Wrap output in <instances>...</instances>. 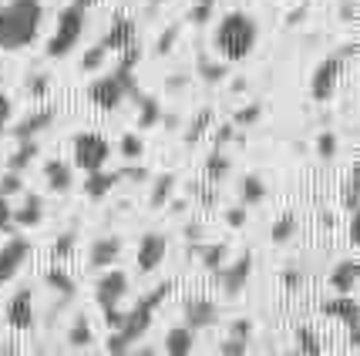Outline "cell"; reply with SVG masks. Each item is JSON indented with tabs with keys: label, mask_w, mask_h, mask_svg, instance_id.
I'll list each match as a JSON object with an SVG mask.
<instances>
[{
	"label": "cell",
	"mask_w": 360,
	"mask_h": 356,
	"mask_svg": "<svg viewBox=\"0 0 360 356\" xmlns=\"http://www.w3.org/2000/svg\"><path fill=\"white\" fill-rule=\"evenodd\" d=\"M44 178H47V188L51 192H68L71 188V165H64V161H47L44 165Z\"/></svg>",
	"instance_id": "obj_22"
},
{
	"label": "cell",
	"mask_w": 360,
	"mask_h": 356,
	"mask_svg": "<svg viewBox=\"0 0 360 356\" xmlns=\"http://www.w3.org/2000/svg\"><path fill=\"white\" fill-rule=\"evenodd\" d=\"M175 37H179V27H169V31L158 37V44H155V54H169L175 44Z\"/></svg>",
	"instance_id": "obj_48"
},
{
	"label": "cell",
	"mask_w": 360,
	"mask_h": 356,
	"mask_svg": "<svg viewBox=\"0 0 360 356\" xmlns=\"http://www.w3.org/2000/svg\"><path fill=\"white\" fill-rule=\"evenodd\" d=\"M125 293H128V276L122 272V269H111L108 276H101L98 289H94V299H98L101 310H111V306L122 303V296Z\"/></svg>",
	"instance_id": "obj_11"
},
{
	"label": "cell",
	"mask_w": 360,
	"mask_h": 356,
	"mask_svg": "<svg viewBox=\"0 0 360 356\" xmlns=\"http://www.w3.org/2000/svg\"><path fill=\"white\" fill-rule=\"evenodd\" d=\"M219 353L222 356H246L250 353V340H236V336H229L226 343H219Z\"/></svg>",
	"instance_id": "obj_41"
},
{
	"label": "cell",
	"mask_w": 360,
	"mask_h": 356,
	"mask_svg": "<svg viewBox=\"0 0 360 356\" xmlns=\"http://www.w3.org/2000/svg\"><path fill=\"white\" fill-rule=\"evenodd\" d=\"M250 276H252V256H250V252H243L233 265H222L219 272H216V279L222 282L226 296H239V293H243V289H246V282H250Z\"/></svg>",
	"instance_id": "obj_10"
},
{
	"label": "cell",
	"mask_w": 360,
	"mask_h": 356,
	"mask_svg": "<svg viewBox=\"0 0 360 356\" xmlns=\"http://www.w3.org/2000/svg\"><path fill=\"white\" fill-rule=\"evenodd\" d=\"M323 312L327 316H333V319H340V323H347V329H350V343L354 346H360V310L357 303L350 299V293H337L333 299H327L323 303Z\"/></svg>",
	"instance_id": "obj_8"
},
{
	"label": "cell",
	"mask_w": 360,
	"mask_h": 356,
	"mask_svg": "<svg viewBox=\"0 0 360 356\" xmlns=\"http://www.w3.org/2000/svg\"><path fill=\"white\" fill-rule=\"evenodd\" d=\"M344 51H337V54H330L323 61L316 64L314 78H310V94H314V101H330L333 91H337V84H340V74H344Z\"/></svg>",
	"instance_id": "obj_5"
},
{
	"label": "cell",
	"mask_w": 360,
	"mask_h": 356,
	"mask_svg": "<svg viewBox=\"0 0 360 356\" xmlns=\"http://www.w3.org/2000/svg\"><path fill=\"white\" fill-rule=\"evenodd\" d=\"M169 293H172V282H162V286H155L148 296H141L139 303H135V310L125 312V319H122V336H125L128 343L141 340L145 333H148V326H152V319H155V310L169 299Z\"/></svg>",
	"instance_id": "obj_3"
},
{
	"label": "cell",
	"mask_w": 360,
	"mask_h": 356,
	"mask_svg": "<svg viewBox=\"0 0 360 356\" xmlns=\"http://www.w3.org/2000/svg\"><path fill=\"white\" fill-rule=\"evenodd\" d=\"M44 20V4L41 0H11L0 7V47L4 51H20L27 47L41 31Z\"/></svg>",
	"instance_id": "obj_1"
},
{
	"label": "cell",
	"mask_w": 360,
	"mask_h": 356,
	"mask_svg": "<svg viewBox=\"0 0 360 356\" xmlns=\"http://www.w3.org/2000/svg\"><path fill=\"white\" fill-rule=\"evenodd\" d=\"M360 171L354 169L350 171V178H347V192H344V205H347V212H357L360 209Z\"/></svg>",
	"instance_id": "obj_34"
},
{
	"label": "cell",
	"mask_w": 360,
	"mask_h": 356,
	"mask_svg": "<svg viewBox=\"0 0 360 356\" xmlns=\"http://www.w3.org/2000/svg\"><path fill=\"white\" fill-rule=\"evenodd\" d=\"M44 279H47V286H51V289H58L64 299H71V296H75V279L68 276L64 269H51Z\"/></svg>",
	"instance_id": "obj_32"
},
{
	"label": "cell",
	"mask_w": 360,
	"mask_h": 356,
	"mask_svg": "<svg viewBox=\"0 0 360 356\" xmlns=\"http://www.w3.org/2000/svg\"><path fill=\"white\" fill-rule=\"evenodd\" d=\"M162 4H165V0H152V4H148V7H152V11H155V7H162Z\"/></svg>",
	"instance_id": "obj_59"
},
{
	"label": "cell",
	"mask_w": 360,
	"mask_h": 356,
	"mask_svg": "<svg viewBox=\"0 0 360 356\" xmlns=\"http://www.w3.org/2000/svg\"><path fill=\"white\" fill-rule=\"evenodd\" d=\"M111 158V145L101 135H91V131H81L75 138V165L81 171H98L105 169V161Z\"/></svg>",
	"instance_id": "obj_6"
},
{
	"label": "cell",
	"mask_w": 360,
	"mask_h": 356,
	"mask_svg": "<svg viewBox=\"0 0 360 356\" xmlns=\"http://www.w3.org/2000/svg\"><path fill=\"white\" fill-rule=\"evenodd\" d=\"M14 229V209H11V202L0 195V232H11Z\"/></svg>",
	"instance_id": "obj_46"
},
{
	"label": "cell",
	"mask_w": 360,
	"mask_h": 356,
	"mask_svg": "<svg viewBox=\"0 0 360 356\" xmlns=\"http://www.w3.org/2000/svg\"><path fill=\"white\" fill-rule=\"evenodd\" d=\"M226 222H229L233 229H243V225H246V209H243V205H239V209H229V212H226Z\"/></svg>",
	"instance_id": "obj_49"
},
{
	"label": "cell",
	"mask_w": 360,
	"mask_h": 356,
	"mask_svg": "<svg viewBox=\"0 0 360 356\" xmlns=\"http://www.w3.org/2000/svg\"><path fill=\"white\" fill-rule=\"evenodd\" d=\"M233 336H236V340H250V336H252V323H250V319H236V323H233Z\"/></svg>",
	"instance_id": "obj_52"
},
{
	"label": "cell",
	"mask_w": 360,
	"mask_h": 356,
	"mask_svg": "<svg viewBox=\"0 0 360 356\" xmlns=\"http://www.w3.org/2000/svg\"><path fill=\"white\" fill-rule=\"evenodd\" d=\"M122 256V239H98L91 246V269H108Z\"/></svg>",
	"instance_id": "obj_20"
},
{
	"label": "cell",
	"mask_w": 360,
	"mask_h": 356,
	"mask_svg": "<svg viewBox=\"0 0 360 356\" xmlns=\"http://www.w3.org/2000/svg\"><path fill=\"white\" fill-rule=\"evenodd\" d=\"M199 256H202V265L216 276L222 269V259H226V246L222 242H216V246H209V249H199Z\"/></svg>",
	"instance_id": "obj_33"
},
{
	"label": "cell",
	"mask_w": 360,
	"mask_h": 356,
	"mask_svg": "<svg viewBox=\"0 0 360 356\" xmlns=\"http://www.w3.org/2000/svg\"><path fill=\"white\" fill-rule=\"evenodd\" d=\"M175 175H158L155 178V185H152V209H162L165 202L172 199V192H175Z\"/></svg>",
	"instance_id": "obj_26"
},
{
	"label": "cell",
	"mask_w": 360,
	"mask_h": 356,
	"mask_svg": "<svg viewBox=\"0 0 360 356\" xmlns=\"http://www.w3.org/2000/svg\"><path fill=\"white\" fill-rule=\"evenodd\" d=\"M256 41H259V27H256V20H252L250 14H243V11L226 14L219 24H216V34H212V47H216V54L226 58V61L250 58Z\"/></svg>",
	"instance_id": "obj_2"
},
{
	"label": "cell",
	"mask_w": 360,
	"mask_h": 356,
	"mask_svg": "<svg viewBox=\"0 0 360 356\" xmlns=\"http://www.w3.org/2000/svg\"><path fill=\"white\" fill-rule=\"evenodd\" d=\"M357 276H360V265L354 259H347L333 269V276H330V286L337 289V293H350V289H357Z\"/></svg>",
	"instance_id": "obj_21"
},
{
	"label": "cell",
	"mask_w": 360,
	"mask_h": 356,
	"mask_svg": "<svg viewBox=\"0 0 360 356\" xmlns=\"http://www.w3.org/2000/svg\"><path fill=\"white\" fill-rule=\"evenodd\" d=\"M316 155L323 158V161H330V158L337 155V135H330V131H323V135L316 138Z\"/></svg>",
	"instance_id": "obj_40"
},
{
	"label": "cell",
	"mask_w": 360,
	"mask_h": 356,
	"mask_svg": "<svg viewBox=\"0 0 360 356\" xmlns=\"http://www.w3.org/2000/svg\"><path fill=\"white\" fill-rule=\"evenodd\" d=\"M182 316H186V326H188V329H209V326L219 319V306H216L212 299L195 296V299H186Z\"/></svg>",
	"instance_id": "obj_12"
},
{
	"label": "cell",
	"mask_w": 360,
	"mask_h": 356,
	"mask_svg": "<svg viewBox=\"0 0 360 356\" xmlns=\"http://www.w3.org/2000/svg\"><path fill=\"white\" fill-rule=\"evenodd\" d=\"M293 232H297V216H280L276 222H273L269 239H273L276 246H283V242H290V239H293Z\"/></svg>",
	"instance_id": "obj_30"
},
{
	"label": "cell",
	"mask_w": 360,
	"mask_h": 356,
	"mask_svg": "<svg viewBox=\"0 0 360 356\" xmlns=\"http://www.w3.org/2000/svg\"><path fill=\"white\" fill-rule=\"evenodd\" d=\"M212 11H216V0H195L192 11H188V20H192V24H205V20L212 17Z\"/></svg>",
	"instance_id": "obj_35"
},
{
	"label": "cell",
	"mask_w": 360,
	"mask_h": 356,
	"mask_svg": "<svg viewBox=\"0 0 360 356\" xmlns=\"http://www.w3.org/2000/svg\"><path fill=\"white\" fill-rule=\"evenodd\" d=\"M135 37H139V24H135L128 14H115V20H111V27H108V34H105L101 44L118 54V51H125L128 44H135Z\"/></svg>",
	"instance_id": "obj_13"
},
{
	"label": "cell",
	"mask_w": 360,
	"mask_h": 356,
	"mask_svg": "<svg viewBox=\"0 0 360 356\" xmlns=\"http://www.w3.org/2000/svg\"><path fill=\"white\" fill-rule=\"evenodd\" d=\"M68 343H71V350H84V346H91L94 343L88 316H75V326H71V333H68Z\"/></svg>",
	"instance_id": "obj_24"
},
{
	"label": "cell",
	"mask_w": 360,
	"mask_h": 356,
	"mask_svg": "<svg viewBox=\"0 0 360 356\" xmlns=\"http://www.w3.org/2000/svg\"><path fill=\"white\" fill-rule=\"evenodd\" d=\"M259 114H263V108H259V105H246V108L236 111L233 128H246V124H256V121H259Z\"/></svg>",
	"instance_id": "obj_38"
},
{
	"label": "cell",
	"mask_w": 360,
	"mask_h": 356,
	"mask_svg": "<svg viewBox=\"0 0 360 356\" xmlns=\"http://www.w3.org/2000/svg\"><path fill=\"white\" fill-rule=\"evenodd\" d=\"M297 353H303V356H320L323 353L320 336H316L310 326H297Z\"/></svg>",
	"instance_id": "obj_25"
},
{
	"label": "cell",
	"mask_w": 360,
	"mask_h": 356,
	"mask_svg": "<svg viewBox=\"0 0 360 356\" xmlns=\"http://www.w3.org/2000/svg\"><path fill=\"white\" fill-rule=\"evenodd\" d=\"M182 84H186V78H172V81H169V88H172V91H179Z\"/></svg>",
	"instance_id": "obj_57"
},
{
	"label": "cell",
	"mask_w": 360,
	"mask_h": 356,
	"mask_svg": "<svg viewBox=\"0 0 360 356\" xmlns=\"http://www.w3.org/2000/svg\"><path fill=\"white\" fill-rule=\"evenodd\" d=\"M229 169H233V161L222 155V152H212V155L205 158V175H209L212 182H222V178L229 175Z\"/></svg>",
	"instance_id": "obj_29"
},
{
	"label": "cell",
	"mask_w": 360,
	"mask_h": 356,
	"mask_svg": "<svg viewBox=\"0 0 360 356\" xmlns=\"http://www.w3.org/2000/svg\"><path fill=\"white\" fill-rule=\"evenodd\" d=\"M11 114H14V105H11V98H7V94H0V138L7 135V121H11Z\"/></svg>",
	"instance_id": "obj_47"
},
{
	"label": "cell",
	"mask_w": 360,
	"mask_h": 356,
	"mask_svg": "<svg viewBox=\"0 0 360 356\" xmlns=\"http://www.w3.org/2000/svg\"><path fill=\"white\" fill-rule=\"evenodd\" d=\"M122 155H125L128 161L141 158V138L139 135H125V138H122Z\"/></svg>",
	"instance_id": "obj_44"
},
{
	"label": "cell",
	"mask_w": 360,
	"mask_h": 356,
	"mask_svg": "<svg viewBox=\"0 0 360 356\" xmlns=\"http://www.w3.org/2000/svg\"><path fill=\"white\" fill-rule=\"evenodd\" d=\"M122 182V171H88V182H84V195L88 199H105L111 188Z\"/></svg>",
	"instance_id": "obj_17"
},
{
	"label": "cell",
	"mask_w": 360,
	"mask_h": 356,
	"mask_svg": "<svg viewBox=\"0 0 360 356\" xmlns=\"http://www.w3.org/2000/svg\"><path fill=\"white\" fill-rule=\"evenodd\" d=\"M54 118H58V111L54 108H37L34 114H27L24 121L17 124V128H11V135H14L17 141H31V138H37L44 128H51Z\"/></svg>",
	"instance_id": "obj_15"
},
{
	"label": "cell",
	"mask_w": 360,
	"mask_h": 356,
	"mask_svg": "<svg viewBox=\"0 0 360 356\" xmlns=\"http://www.w3.org/2000/svg\"><path fill=\"white\" fill-rule=\"evenodd\" d=\"M162 121V105L155 94H139V128H155Z\"/></svg>",
	"instance_id": "obj_23"
},
{
	"label": "cell",
	"mask_w": 360,
	"mask_h": 356,
	"mask_svg": "<svg viewBox=\"0 0 360 356\" xmlns=\"http://www.w3.org/2000/svg\"><path fill=\"white\" fill-rule=\"evenodd\" d=\"M105 54H108V47H105V44H94L91 51L81 58V67H84V71H98V67L105 64Z\"/></svg>",
	"instance_id": "obj_37"
},
{
	"label": "cell",
	"mask_w": 360,
	"mask_h": 356,
	"mask_svg": "<svg viewBox=\"0 0 360 356\" xmlns=\"http://www.w3.org/2000/svg\"><path fill=\"white\" fill-rule=\"evenodd\" d=\"M27 256H31V242L27 239H7V246L0 249V282H11V279L20 272V265L27 263Z\"/></svg>",
	"instance_id": "obj_9"
},
{
	"label": "cell",
	"mask_w": 360,
	"mask_h": 356,
	"mask_svg": "<svg viewBox=\"0 0 360 356\" xmlns=\"http://www.w3.org/2000/svg\"><path fill=\"white\" fill-rule=\"evenodd\" d=\"M347 239H350L354 246H360V209L357 212H350V229H347Z\"/></svg>",
	"instance_id": "obj_50"
},
{
	"label": "cell",
	"mask_w": 360,
	"mask_h": 356,
	"mask_svg": "<svg viewBox=\"0 0 360 356\" xmlns=\"http://www.w3.org/2000/svg\"><path fill=\"white\" fill-rule=\"evenodd\" d=\"M88 98H91L94 108L115 111V108H122V101H125L128 94H125V84L115 78V74H105V78L91 81V88H88Z\"/></svg>",
	"instance_id": "obj_7"
},
{
	"label": "cell",
	"mask_w": 360,
	"mask_h": 356,
	"mask_svg": "<svg viewBox=\"0 0 360 356\" xmlns=\"http://www.w3.org/2000/svg\"><path fill=\"white\" fill-rule=\"evenodd\" d=\"M128 346H131V343L122 336V329H111L108 343H105V350H108V353H128Z\"/></svg>",
	"instance_id": "obj_45"
},
{
	"label": "cell",
	"mask_w": 360,
	"mask_h": 356,
	"mask_svg": "<svg viewBox=\"0 0 360 356\" xmlns=\"http://www.w3.org/2000/svg\"><path fill=\"white\" fill-rule=\"evenodd\" d=\"M199 239H202V225H199V222H188L186 225V242L188 246H195Z\"/></svg>",
	"instance_id": "obj_55"
},
{
	"label": "cell",
	"mask_w": 360,
	"mask_h": 356,
	"mask_svg": "<svg viewBox=\"0 0 360 356\" xmlns=\"http://www.w3.org/2000/svg\"><path fill=\"white\" fill-rule=\"evenodd\" d=\"M81 34H84V7L71 4L58 17V27H54L51 41H47V58H68L75 51V44L81 41Z\"/></svg>",
	"instance_id": "obj_4"
},
{
	"label": "cell",
	"mask_w": 360,
	"mask_h": 356,
	"mask_svg": "<svg viewBox=\"0 0 360 356\" xmlns=\"http://www.w3.org/2000/svg\"><path fill=\"white\" fill-rule=\"evenodd\" d=\"M236 138V131H233V124H222V128H216V145H229V141Z\"/></svg>",
	"instance_id": "obj_54"
},
{
	"label": "cell",
	"mask_w": 360,
	"mask_h": 356,
	"mask_svg": "<svg viewBox=\"0 0 360 356\" xmlns=\"http://www.w3.org/2000/svg\"><path fill=\"white\" fill-rule=\"evenodd\" d=\"M165 259V239L158 232L141 235V246H139V272H155L158 265Z\"/></svg>",
	"instance_id": "obj_16"
},
{
	"label": "cell",
	"mask_w": 360,
	"mask_h": 356,
	"mask_svg": "<svg viewBox=\"0 0 360 356\" xmlns=\"http://www.w3.org/2000/svg\"><path fill=\"white\" fill-rule=\"evenodd\" d=\"M199 74H202V81L205 84H219L222 78H226V67L222 64H212V61H199Z\"/></svg>",
	"instance_id": "obj_36"
},
{
	"label": "cell",
	"mask_w": 360,
	"mask_h": 356,
	"mask_svg": "<svg viewBox=\"0 0 360 356\" xmlns=\"http://www.w3.org/2000/svg\"><path fill=\"white\" fill-rule=\"evenodd\" d=\"M20 188H24V185H20V171H7V175L0 178V195H4V199L17 195Z\"/></svg>",
	"instance_id": "obj_42"
},
{
	"label": "cell",
	"mask_w": 360,
	"mask_h": 356,
	"mask_svg": "<svg viewBox=\"0 0 360 356\" xmlns=\"http://www.w3.org/2000/svg\"><path fill=\"white\" fill-rule=\"evenodd\" d=\"M300 282H303V276H300L297 269H290V272H283V286H286V289H297Z\"/></svg>",
	"instance_id": "obj_56"
},
{
	"label": "cell",
	"mask_w": 360,
	"mask_h": 356,
	"mask_svg": "<svg viewBox=\"0 0 360 356\" xmlns=\"http://www.w3.org/2000/svg\"><path fill=\"white\" fill-rule=\"evenodd\" d=\"M75 246H78V235H75V232H64L61 239L54 242V249H51V252H54V259H68V256L75 252Z\"/></svg>",
	"instance_id": "obj_39"
},
{
	"label": "cell",
	"mask_w": 360,
	"mask_h": 356,
	"mask_svg": "<svg viewBox=\"0 0 360 356\" xmlns=\"http://www.w3.org/2000/svg\"><path fill=\"white\" fill-rule=\"evenodd\" d=\"M7 323L14 329H34V296L31 289H17L7 303Z\"/></svg>",
	"instance_id": "obj_14"
},
{
	"label": "cell",
	"mask_w": 360,
	"mask_h": 356,
	"mask_svg": "<svg viewBox=\"0 0 360 356\" xmlns=\"http://www.w3.org/2000/svg\"><path fill=\"white\" fill-rule=\"evenodd\" d=\"M122 319H125V312L118 310V306L105 310V323H108V329H118V326H122Z\"/></svg>",
	"instance_id": "obj_53"
},
{
	"label": "cell",
	"mask_w": 360,
	"mask_h": 356,
	"mask_svg": "<svg viewBox=\"0 0 360 356\" xmlns=\"http://www.w3.org/2000/svg\"><path fill=\"white\" fill-rule=\"evenodd\" d=\"M212 124V108H202L195 118H192V124H188V131H186V145H195V141L205 135V128Z\"/></svg>",
	"instance_id": "obj_31"
},
{
	"label": "cell",
	"mask_w": 360,
	"mask_h": 356,
	"mask_svg": "<svg viewBox=\"0 0 360 356\" xmlns=\"http://www.w3.org/2000/svg\"><path fill=\"white\" fill-rule=\"evenodd\" d=\"M188 192H192V195H195V199L202 202V205H216V192H212V188H202V185H192V188H188Z\"/></svg>",
	"instance_id": "obj_51"
},
{
	"label": "cell",
	"mask_w": 360,
	"mask_h": 356,
	"mask_svg": "<svg viewBox=\"0 0 360 356\" xmlns=\"http://www.w3.org/2000/svg\"><path fill=\"white\" fill-rule=\"evenodd\" d=\"M27 91H31L34 98H44V94L51 91V78H47V74H31V78H27Z\"/></svg>",
	"instance_id": "obj_43"
},
{
	"label": "cell",
	"mask_w": 360,
	"mask_h": 356,
	"mask_svg": "<svg viewBox=\"0 0 360 356\" xmlns=\"http://www.w3.org/2000/svg\"><path fill=\"white\" fill-rule=\"evenodd\" d=\"M37 155V141H17V152L11 155V171H24Z\"/></svg>",
	"instance_id": "obj_27"
},
{
	"label": "cell",
	"mask_w": 360,
	"mask_h": 356,
	"mask_svg": "<svg viewBox=\"0 0 360 356\" xmlns=\"http://www.w3.org/2000/svg\"><path fill=\"white\" fill-rule=\"evenodd\" d=\"M44 222V199L41 195H27L20 209H14V225H24V229H31V225H41Z\"/></svg>",
	"instance_id": "obj_19"
},
{
	"label": "cell",
	"mask_w": 360,
	"mask_h": 356,
	"mask_svg": "<svg viewBox=\"0 0 360 356\" xmlns=\"http://www.w3.org/2000/svg\"><path fill=\"white\" fill-rule=\"evenodd\" d=\"M195 350V329H188V326H175L169 329V336H165V353L169 356H188Z\"/></svg>",
	"instance_id": "obj_18"
},
{
	"label": "cell",
	"mask_w": 360,
	"mask_h": 356,
	"mask_svg": "<svg viewBox=\"0 0 360 356\" xmlns=\"http://www.w3.org/2000/svg\"><path fill=\"white\" fill-rule=\"evenodd\" d=\"M78 7H91V4H98V0H75Z\"/></svg>",
	"instance_id": "obj_58"
},
{
	"label": "cell",
	"mask_w": 360,
	"mask_h": 356,
	"mask_svg": "<svg viewBox=\"0 0 360 356\" xmlns=\"http://www.w3.org/2000/svg\"><path fill=\"white\" fill-rule=\"evenodd\" d=\"M239 192H243V202H250V205H256V202L266 199V185H263V178H259V175H246V178H243V185H239Z\"/></svg>",
	"instance_id": "obj_28"
}]
</instances>
